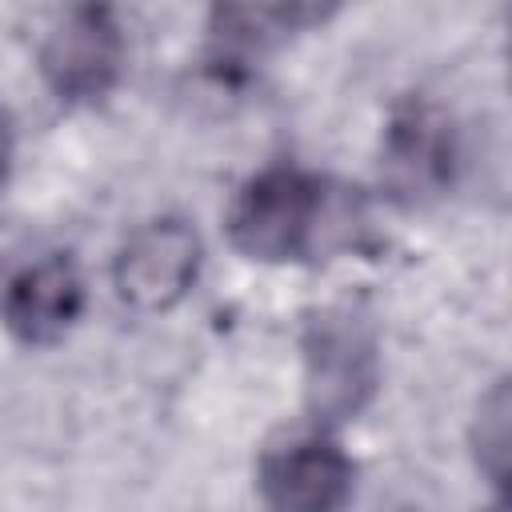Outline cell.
<instances>
[{
    "instance_id": "8",
    "label": "cell",
    "mask_w": 512,
    "mask_h": 512,
    "mask_svg": "<svg viewBox=\"0 0 512 512\" xmlns=\"http://www.w3.org/2000/svg\"><path fill=\"white\" fill-rule=\"evenodd\" d=\"M328 12L332 8L316 4H220L208 16V36L220 60H244L308 24H320Z\"/></svg>"
},
{
    "instance_id": "5",
    "label": "cell",
    "mask_w": 512,
    "mask_h": 512,
    "mask_svg": "<svg viewBox=\"0 0 512 512\" xmlns=\"http://www.w3.org/2000/svg\"><path fill=\"white\" fill-rule=\"evenodd\" d=\"M452 168H456L452 120L428 100L400 104L384 128V148H380V176L392 188V196L404 204L428 200L452 184Z\"/></svg>"
},
{
    "instance_id": "6",
    "label": "cell",
    "mask_w": 512,
    "mask_h": 512,
    "mask_svg": "<svg viewBox=\"0 0 512 512\" xmlns=\"http://www.w3.org/2000/svg\"><path fill=\"white\" fill-rule=\"evenodd\" d=\"M256 488L264 512H344L356 488V464L332 440H296L264 452Z\"/></svg>"
},
{
    "instance_id": "7",
    "label": "cell",
    "mask_w": 512,
    "mask_h": 512,
    "mask_svg": "<svg viewBox=\"0 0 512 512\" xmlns=\"http://www.w3.org/2000/svg\"><path fill=\"white\" fill-rule=\"evenodd\" d=\"M80 312H84V280L80 268L60 252L20 268L0 288V320L28 348L56 344L80 320Z\"/></svg>"
},
{
    "instance_id": "1",
    "label": "cell",
    "mask_w": 512,
    "mask_h": 512,
    "mask_svg": "<svg viewBox=\"0 0 512 512\" xmlns=\"http://www.w3.org/2000/svg\"><path fill=\"white\" fill-rule=\"evenodd\" d=\"M304 408L316 424L336 428L356 420L380 388V344L364 308L328 304L304 320Z\"/></svg>"
},
{
    "instance_id": "9",
    "label": "cell",
    "mask_w": 512,
    "mask_h": 512,
    "mask_svg": "<svg viewBox=\"0 0 512 512\" xmlns=\"http://www.w3.org/2000/svg\"><path fill=\"white\" fill-rule=\"evenodd\" d=\"M472 456H476V468L488 476V484L504 492L508 464H512V388H508V380H496L476 404Z\"/></svg>"
},
{
    "instance_id": "3",
    "label": "cell",
    "mask_w": 512,
    "mask_h": 512,
    "mask_svg": "<svg viewBox=\"0 0 512 512\" xmlns=\"http://www.w3.org/2000/svg\"><path fill=\"white\" fill-rule=\"evenodd\" d=\"M124 68V36L108 8L80 4L68 8L40 44L44 84L64 104H96L104 100Z\"/></svg>"
},
{
    "instance_id": "4",
    "label": "cell",
    "mask_w": 512,
    "mask_h": 512,
    "mask_svg": "<svg viewBox=\"0 0 512 512\" xmlns=\"http://www.w3.org/2000/svg\"><path fill=\"white\" fill-rule=\"evenodd\" d=\"M200 236L192 224L168 216L136 228L112 264V284L120 300L136 312H168L188 296L200 272Z\"/></svg>"
},
{
    "instance_id": "2",
    "label": "cell",
    "mask_w": 512,
    "mask_h": 512,
    "mask_svg": "<svg viewBox=\"0 0 512 512\" xmlns=\"http://www.w3.org/2000/svg\"><path fill=\"white\" fill-rule=\"evenodd\" d=\"M324 208L328 200L320 180L296 168H268L236 192L224 228L240 256L260 264H284L316 248Z\"/></svg>"
}]
</instances>
